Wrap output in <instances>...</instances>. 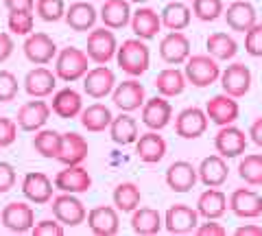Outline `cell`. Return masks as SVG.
<instances>
[{
  "label": "cell",
  "mask_w": 262,
  "mask_h": 236,
  "mask_svg": "<svg viewBox=\"0 0 262 236\" xmlns=\"http://www.w3.org/2000/svg\"><path fill=\"white\" fill-rule=\"evenodd\" d=\"M116 61L125 75L140 77L151 66V51H149V46L144 44V39L131 37V39H125V42L118 46Z\"/></svg>",
  "instance_id": "1"
},
{
  "label": "cell",
  "mask_w": 262,
  "mask_h": 236,
  "mask_svg": "<svg viewBox=\"0 0 262 236\" xmlns=\"http://www.w3.org/2000/svg\"><path fill=\"white\" fill-rule=\"evenodd\" d=\"M88 70H90V57L83 48L66 46L55 57V75L57 79L66 81V83L83 79Z\"/></svg>",
  "instance_id": "2"
},
{
  "label": "cell",
  "mask_w": 262,
  "mask_h": 236,
  "mask_svg": "<svg viewBox=\"0 0 262 236\" xmlns=\"http://www.w3.org/2000/svg\"><path fill=\"white\" fill-rule=\"evenodd\" d=\"M184 75L194 88H208L221 79V66L212 55H190L186 59Z\"/></svg>",
  "instance_id": "3"
},
{
  "label": "cell",
  "mask_w": 262,
  "mask_h": 236,
  "mask_svg": "<svg viewBox=\"0 0 262 236\" xmlns=\"http://www.w3.org/2000/svg\"><path fill=\"white\" fill-rule=\"evenodd\" d=\"M118 51V39L114 35V31L107 27L92 29L88 33V44L85 53L90 57V61L94 63H110Z\"/></svg>",
  "instance_id": "4"
},
{
  "label": "cell",
  "mask_w": 262,
  "mask_h": 236,
  "mask_svg": "<svg viewBox=\"0 0 262 236\" xmlns=\"http://www.w3.org/2000/svg\"><path fill=\"white\" fill-rule=\"evenodd\" d=\"M53 217L66 227H77L88 219V210L77 195L72 192H61L53 197Z\"/></svg>",
  "instance_id": "5"
},
{
  "label": "cell",
  "mask_w": 262,
  "mask_h": 236,
  "mask_svg": "<svg viewBox=\"0 0 262 236\" xmlns=\"http://www.w3.org/2000/svg\"><path fill=\"white\" fill-rule=\"evenodd\" d=\"M0 221L13 234H27L33 230V225H35V210L24 201H11L3 208Z\"/></svg>",
  "instance_id": "6"
},
{
  "label": "cell",
  "mask_w": 262,
  "mask_h": 236,
  "mask_svg": "<svg viewBox=\"0 0 262 236\" xmlns=\"http://www.w3.org/2000/svg\"><path fill=\"white\" fill-rule=\"evenodd\" d=\"M208 123H210V118H208L206 110L186 108L179 112L175 118V134L179 138H184V140H196V138H201L206 134Z\"/></svg>",
  "instance_id": "7"
},
{
  "label": "cell",
  "mask_w": 262,
  "mask_h": 236,
  "mask_svg": "<svg viewBox=\"0 0 262 236\" xmlns=\"http://www.w3.org/2000/svg\"><path fill=\"white\" fill-rule=\"evenodd\" d=\"M219 81L225 94L234 96V99H243L251 90V70L241 61H234L225 70H221Z\"/></svg>",
  "instance_id": "8"
},
{
  "label": "cell",
  "mask_w": 262,
  "mask_h": 236,
  "mask_svg": "<svg viewBox=\"0 0 262 236\" xmlns=\"http://www.w3.org/2000/svg\"><path fill=\"white\" fill-rule=\"evenodd\" d=\"M116 88V75L107 68V63H96V68H90L83 77V92L90 99H105Z\"/></svg>",
  "instance_id": "9"
},
{
  "label": "cell",
  "mask_w": 262,
  "mask_h": 236,
  "mask_svg": "<svg viewBox=\"0 0 262 236\" xmlns=\"http://www.w3.org/2000/svg\"><path fill=\"white\" fill-rule=\"evenodd\" d=\"M112 101L120 112H129L131 114L136 110H142V105L146 101L144 85L140 83V81H136V77L125 79L122 83H116V88H114Z\"/></svg>",
  "instance_id": "10"
},
{
  "label": "cell",
  "mask_w": 262,
  "mask_h": 236,
  "mask_svg": "<svg viewBox=\"0 0 262 236\" xmlns=\"http://www.w3.org/2000/svg\"><path fill=\"white\" fill-rule=\"evenodd\" d=\"M214 149L219 156H223L225 160L229 158H238L247 149V136L241 127L232 125H223L219 127V132L214 136Z\"/></svg>",
  "instance_id": "11"
},
{
  "label": "cell",
  "mask_w": 262,
  "mask_h": 236,
  "mask_svg": "<svg viewBox=\"0 0 262 236\" xmlns=\"http://www.w3.org/2000/svg\"><path fill=\"white\" fill-rule=\"evenodd\" d=\"M24 57L35 63V66H46L51 63L55 57H57V44L51 35L46 33H29L27 39H24Z\"/></svg>",
  "instance_id": "12"
},
{
  "label": "cell",
  "mask_w": 262,
  "mask_h": 236,
  "mask_svg": "<svg viewBox=\"0 0 262 236\" xmlns=\"http://www.w3.org/2000/svg\"><path fill=\"white\" fill-rule=\"evenodd\" d=\"M199 225V212L186 203H175L164 214V227L168 234H192Z\"/></svg>",
  "instance_id": "13"
},
{
  "label": "cell",
  "mask_w": 262,
  "mask_h": 236,
  "mask_svg": "<svg viewBox=\"0 0 262 236\" xmlns=\"http://www.w3.org/2000/svg\"><path fill=\"white\" fill-rule=\"evenodd\" d=\"M160 57L168 66H182L190 57V39L184 31H170L160 42Z\"/></svg>",
  "instance_id": "14"
},
{
  "label": "cell",
  "mask_w": 262,
  "mask_h": 236,
  "mask_svg": "<svg viewBox=\"0 0 262 236\" xmlns=\"http://www.w3.org/2000/svg\"><path fill=\"white\" fill-rule=\"evenodd\" d=\"M206 114H208L210 123H214L219 127L232 125L241 116V105H238V101H236L234 96H229V94L223 92V94L212 96V99L206 103Z\"/></svg>",
  "instance_id": "15"
},
{
  "label": "cell",
  "mask_w": 262,
  "mask_h": 236,
  "mask_svg": "<svg viewBox=\"0 0 262 236\" xmlns=\"http://www.w3.org/2000/svg\"><path fill=\"white\" fill-rule=\"evenodd\" d=\"M51 114H53L51 103H46L42 99H33L29 103H24L18 110L15 123H18V127L22 132H39V129L48 123Z\"/></svg>",
  "instance_id": "16"
},
{
  "label": "cell",
  "mask_w": 262,
  "mask_h": 236,
  "mask_svg": "<svg viewBox=\"0 0 262 236\" xmlns=\"http://www.w3.org/2000/svg\"><path fill=\"white\" fill-rule=\"evenodd\" d=\"M53 190H55V182L48 177L46 173H27L22 180V192L31 203L35 206H44V203L53 201Z\"/></svg>",
  "instance_id": "17"
},
{
  "label": "cell",
  "mask_w": 262,
  "mask_h": 236,
  "mask_svg": "<svg viewBox=\"0 0 262 236\" xmlns=\"http://www.w3.org/2000/svg\"><path fill=\"white\" fill-rule=\"evenodd\" d=\"M173 120V105L166 101V96H153L146 99L142 105V123L144 127L160 132V129L168 127V123Z\"/></svg>",
  "instance_id": "18"
},
{
  "label": "cell",
  "mask_w": 262,
  "mask_h": 236,
  "mask_svg": "<svg viewBox=\"0 0 262 236\" xmlns=\"http://www.w3.org/2000/svg\"><path fill=\"white\" fill-rule=\"evenodd\" d=\"M88 227L96 236H114L120 230V217L116 206H96L88 212Z\"/></svg>",
  "instance_id": "19"
},
{
  "label": "cell",
  "mask_w": 262,
  "mask_h": 236,
  "mask_svg": "<svg viewBox=\"0 0 262 236\" xmlns=\"http://www.w3.org/2000/svg\"><path fill=\"white\" fill-rule=\"evenodd\" d=\"M55 188L61 192L81 195V192H88L92 188V177H90V173L81 164L66 166L63 170H59V173L55 175Z\"/></svg>",
  "instance_id": "20"
},
{
  "label": "cell",
  "mask_w": 262,
  "mask_h": 236,
  "mask_svg": "<svg viewBox=\"0 0 262 236\" xmlns=\"http://www.w3.org/2000/svg\"><path fill=\"white\" fill-rule=\"evenodd\" d=\"M55 88H57V75L46 66L33 68L24 77V90L33 99H46V96L55 92Z\"/></svg>",
  "instance_id": "21"
},
{
  "label": "cell",
  "mask_w": 262,
  "mask_h": 236,
  "mask_svg": "<svg viewBox=\"0 0 262 236\" xmlns=\"http://www.w3.org/2000/svg\"><path fill=\"white\" fill-rule=\"evenodd\" d=\"M196 182H199V170L186 160H177L166 168V186L173 192L192 190Z\"/></svg>",
  "instance_id": "22"
},
{
  "label": "cell",
  "mask_w": 262,
  "mask_h": 236,
  "mask_svg": "<svg viewBox=\"0 0 262 236\" xmlns=\"http://www.w3.org/2000/svg\"><path fill=\"white\" fill-rule=\"evenodd\" d=\"M90 146L83 136H79L77 132H66L61 134V149L57 160L61 162L63 166H75V164H83L88 160Z\"/></svg>",
  "instance_id": "23"
},
{
  "label": "cell",
  "mask_w": 262,
  "mask_h": 236,
  "mask_svg": "<svg viewBox=\"0 0 262 236\" xmlns=\"http://www.w3.org/2000/svg\"><path fill=\"white\" fill-rule=\"evenodd\" d=\"M229 210L241 219H256L262 214V195L251 188H236L229 195Z\"/></svg>",
  "instance_id": "24"
},
{
  "label": "cell",
  "mask_w": 262,
  "mask_h": 236,
  "mask_svg": "<svg viewBox=\"0 0 262 236\" xmlns=\"http://www.w3.org/2000/svg\"><path fill=\"white\" fill-rule=\"evenodd\" d=\"M225 15V22L232 31H238V33H247V31L258 22V13H256V7L247 0H236L223 11Z\"/></svg>",
  "instance_id": "25"
},
{
  "label": "cell",
  "mask_w": 262,
  "mask_h": 236,
  "mask_svg": "<svg viewBox=\"0 0 262 236\" xmlns=\"http://www.w3.org/2000/svg\"><path fill=\"white\" fill-rule=\"evenodd\" d=\"M63 20L72 31H77V33H85V31L94 29V24L98 20V11L94 9V5L79 0V3H72L70 7H66Z\"/></svg>",
  "instance_id": "26"
},
{
  "label": "cell",
  "mask_w": 262,
  "mask_h": 236,
  "mask_svg": "<svg viewBox=\"0 0 262 236\" xmlns=\"http://www.w3.org/2000/svg\"><path fill=\"white\" fill-rule=\"evenodd\" d=\"M166 140L158 132H146L142 136H138L136 140V156L140 158L144 164H158L166 156Z\"/></svg>",
  "instance_id": "27"
},
{
  "label": "cell",
  "mask_w": 262,
  "mask_h": 236,
  "mask_svg": "<svg viewBox=\"0 0 262 236\" xmlns=\"http://www.w3.org/2000/svg\"><path fill=\"white\" fill-rule=\"evenodd\" d=\"M51 110L55 116H59L63 120L68 118H77L83 112V96H81L75 88H63L53 94L51 101Z\"/></svg>",
  "instance_id": "28"
},
{
  "label": "cell",
  "mask_w": 262,
  "mask_h": 236,
  "mask_svg": "<svg viewBox=\"0 0 262 236\" xmlns=\"http://www.w3.org/2000/svg\"><path fill=\"white\" fill-rule=\"evenodd\" d=\"M129 24H131L134 35L146 42V39L158 37L160 29H162V18H160L158 11L151 9V7H140L138 11L131 13V22Z\"/></svg>",
  "instance_id": "29"
},
{
  "label": "cell",
  "mask_w": 262,
  "mask_h": 236,
  "mask_svg": "<svg viewBox=\"0 0 262 236\" xmlns=\"http://www.w3.org/2000/svg\"><path fill=\"white\" fill-rule=\"evenodd\" d=\"M131 3L129 0H105L101 11H98V18H101L103 27H107L112 31L125 29L131 22Z\"/></svg>",
  "instance_id": "30"
},
{
  "label": "cell",
  "mask_w": 262,
  "mask_h": 236,
  "mask_svg": "<svg viewBox=\"0 0 262 236\" xmlns=\"http://www.w3.org/2000/svg\"><path fill=\"white\" fill-rule=\"evenodd\" d=\"M196 170H199V180L206 184L208 188H219V186H223L227 182V177H229L227 162H225L223 156H219V153L203 158Z\"/></svg>",
  "instance_id": "31"
},
{
  "label": "cell",
  "mask_w": 262,
  "mask_h": 236,
  "mask_svg": "<svg viewBox=\"0 0 262 236\" xmlns=\"http://www.w3.org/2000/svg\"><path fill=\"white\" fill-rule=\"evenodd\" d=\"M164 227V217L155 208H140L138 206L131 212V230L140 236H155Z\"/></svg>",
  "instance_id": "32"
},
{
  "label": "cell",
  "mask_w": 262,
  "mask_h": 236,
  "mask_svg": "<svg viewBox=\"0 0 262 236\" xmlns=\"http://www.w3.org/2000/svg\"><path fill=\"white\" fill-rule=\"evenodd\" d=\"M227 208H229V201L225 197V192L219 188H208L196 199V212L203 219H221L227 212Z\"/></svg>",
  "instance_id": "33"
},
{
  "label": "cell",
  "mask_w": 262,
  "mask_h": 236,
  "mask_svg": "<svg viewBox=\"0 0 262 236\" xmlns=\"http://www.w3.org/2000/svg\"><path fill=\"white\" fill-rule=\"evenodd\" d=\"M79 120H81V125H83V129H88V132L101 134V132H105V129H110L114 116H112V110L107 108V105L92 103V105H88V108H83V112L79 114Z\"/></svg>",
  "instance_id": "34"
},
{
  "label": "cell",
  "mask_w": 262,
  "mask_h": 236,
  "mask_svg": "<svg viewBox=\"0 0 262 236\" xmlns=\"http://www.w3.org/2000/svg\"><path fill=\"white\" fill-rule=\"evenodd\" d=\"M110 136L116 144H136L140 129H138V120L131 116L129 112H120V116H114L110 125Z\"/></svg>",
  "instance_id": "35"
},
{
  "label": "cell",
  "mask_w": 262,
  "mask_h": 236,
  "mask_svg": "<svg viewBox=\"0 0 262 236\" xmlns=\"http://www.w3.org/2000/svg\"><path fill=\"white\" fill-rule=\"evenodd\" d=\"M153 85H155V90H158V94L170 99V96H179L186 90L188 79L184 75V70H179V68H164V70L158 72Z\"/></svg>",
  "instance_id": "36"
},
{
  "label": "cell",
  "mask_w": 262,
  "mask_h": 236,
  "mask_svg": "<svg viewBox=\"0 0 262 236\" xmlns=\"http://www.w3.org/2000/svg\"><path fill=\"white\" fill-rule=\"evenodd\" d=\"M162 27L168 31H184L192 20V9L186 3H168L160 13Z\"/></svg>",
  "instance_id": "37"
},
{
  "label": "cell",
  "mask_w": 262,
  "mask_h": 236,
  "mask_svg": "<svg viewBox=\"0 0 262 236\" xmlns=\"http://www.w3.org/2000/svg\"><path fill=\"white\" fill-rule=\"evenodd\" d=\"M206 48H208V55H212L216 61H229L234 59L236 53H238V44L236 39L227 33H212L206 39Z\"/></svg>",
  "instance_id": "38"
},
{
  "label": "cell",
  "mask_w": 262,
  "mask_h": 236,
  "mask_svg": "<svg viewBox=\"0 0 262 236\" xmlns=\"http://www.w3.org/2000/svg\"><path fill=\"white\" fill-rule=\"evenodd\" d=\"M33 149H35L42 158L48 160H57L59 156V149H61V134L55 132V129H39L33 136Z\"/></svg>",
  "instance_id": "39"
},
{
  "label": "cell",
  "mask_w": 262,
  "mask_h": 236,
  "mask_svg": "<svg viewBox=\"0 0 262 236\" xmlns=\"http://www.w3.org/2000/svg\"><path fill=\"white\" fill-rule=\"evenodd\" d=\"M142 201V192L134 182H122L114 188V206L118 212H134Z\"/></svg>",
  "instance_id": "40"
},
{
  "label": "cell",
  "mask_w": 262,
  "mask_h": 236,
  "mask_svg": "<svg viewBox=\"0 0 262 236\" xmlns=\"http://www.w3.org/2000/svg\"><path fill=\"white\" fill-rule=\"evenodd\" d=\"M238 175L245 184L262 186V156L260 153H249L238 162Z\"/></svg>",
  "instance_id": "41"
},
{
  "label": "cell",
  "mask_w": 262,
  "mask_h": 236,
  "mask_svg": "<svg viewBox=\"0 0 262 236\" xmlns=\"http://www.w3.org/2000/svg\"><path fill=\"white\" fill-rule=\"evenodd\" d=\"M225 11L223 0H192V15L201 22H214Z\"/></svg>",
  "instance_id": "42"
},
{
  "label": "cell",
  "mask_w": 262,
  "mask_h": 236,
  "mask_svg": "<svg viewBox=\"0 0 262 236\" xmlns=\"http://www.w3.org/2000/svg\"><path fill=\"white\" fill-rule=\"evenodd\" d=\"M35 11L44 22H59L66 15V3L63 0H37Z\"/></svg>",
  "instance_id": "43"
},
{
  "label": "cell",
  "mask_w": 262,
  "mask_h": 236,
  "mask_svg": "<svg viewBox=\"0 0 262 236\" xmlns=\"http://www.w3.org/2000/svg\"><path fill=\"white\" fill-rule=\"evenodd\" d=\"M9 31L13 35H29L33 33V24H35V18H33V11H9Z\"/></svg>",
  "instance_id": "44"
},
{
  "label": "cell",
  "mask_w": 262,
  "mask_h": 236,
  "mask_svg": "<svg viewBox=\"0 0 262 236\" xmlns=\"http://www.w3.org/2000/svg\"><path fill=\"white\" fill-rule=\"evenodd\" d=\"M20 92L18 77L9 70H0V103H11Z\"/></svg>",
  "instance_id": "45"
},
{
  "label": "cell",
  "mask_w": 262,
  "mask_h": 236,
  "mask_svg": "<svg viewBox=\"0 0 262 236\" xmlns=\"http://www.w3.org/2000/svg\"><path fill=\"white\" fill-rule=\"evenodd\" d=\"M245 51L251 57H262V24L256 22L245 33Z\"/></svg>",
  "instance_id": "46"
},
{
  "label": "cell",
  "mask_w": 262,
  "mask_h": 236,
  "mask_svg": "<svg viewBox=\"0 0 262 236\" xmlns=\"http://www.w3.org/2000/svg\"><path fill=\"white\" fill-rule=\"evenodd\" d=\"M35 236H63L66 234V225L59 223L57 219H42L33 225L31 230Z\"/></svg>",
  "instance_id": "47"
},
{
  "label": "cell",
  "mask_w": 262,
  "mask_h": 236,
  "mask_svg": "<svg viewBox=\"0 0 262 236\" xmlns=\"http://www.w3.org/2000/svg\"><path fill=\"white\" fill-rule=\"evenodd\" d=\"M18 138V123L13 118H7V116H0V149L5 146H11Z\"/></svg>",
  "instance_id": "48"
},
{
  "label": "cell",
  "mask_w": 262,
  "mask_h": 236,
  "mask_svg": "<svg viewBox=\"0 0 262 236\" xmlns=\"http://www.w3.org/2000/svg\"><path fill=\"white\" fill-rule=\"evenodd\" d=\"M15 168L9 164V162H0V195L9 192L15 186Z\"/></svg>",
  "instance_id": "49"
},
{
  "label": "cell",
  "mask_w": 262,
  "mask_h": 236,
  "mask_svg": "<svg viewBox=\"0 0 262 236\" xmlns=\"http://www.w3.org/2000/svg\"><path fill=\"white\" fill-rule=\"evenodd\" d=\"M194 234H199V236H225L227 230L221 223H216V219H208V223L196 225Z\"/></svg>",
  "instance_id": "50"
},
{
  "label": "cell",
  "mask_w": 262,
  "mask_h": 236,
  "mask_svg": "<svg viewBox=\"0 0 262 236\" xmlns=\"http://www.w3.org/2000/svg\"><path fill=\"white\" fill-rule=\"evenodd\" d=\"M13 37L11 33H5V31H0V63H5L9 57L13 55Z\"/></svg>",
  "instance_id": "51"
},
{
  "label": "cell",
  "mask_w": 262,
  "mask_h": 236,
  "mask_svg": "<svg viewBox=\"0 0 262 236\" xmlns=\"http://www.w3.org/2000/svg\"><path fill=\"white\" fill-rule=\"evenodd\" d=\"M7 11H35V0H3Z\"/></svg>",
  "instance_id": "52"
},
{
  "label": "cell",
  "mask_w": 262,
  "mask_h": 236,
  "mask_svg": "<svg viewBox=\"0 0 262 236\" xmlns=\"http://www.w3.org/2000/svg\"><path fill=\"white\" fill-rule=\"evenodd\" d=\"M249 138H251L253 144H258L260 149H262V118H256V120L251 123V127H249Z\"/></svg>",
  "instance_id": "53"
},
{
  "label": "cell",
  "mask_w": 262,
  "mask_h": 236,
  "mask_svg": "<svg viewBox=\"0 0 262 236\" xmlns=\"http://www.w3.org/2000/svg\"><path fill=\"white\" fill-rule=\"evenodd\" d=\"M236 236H262V227L260 225H253V223H247V225H241L236 227Z\"/></svg>",
  "instance_id": "54"
},
{
  "label": "cell",
  "mask_w": 262,
  "mask_h": 236,
  "mask_svg": "<svg viewBox=\"0 0 262 236\" xmlns=\"http://www.w3.org/2000/svg\"><path fill=\"white\" fill-rule=\"evenodd\" d=\"M129 3H134V5H144V3H149V0H129Z\"/></svg>",
  "instance_id": "55"
},
{
  "label": "cell",
  "mask_w": 262,
  "mask_h": 236,
  "mask_svg": "<svg viewBox=\"0 0 262 236\" xmlns=\"http://www.w3.org/2000/svg\"><path fill=\"white\" fill-rule=\"evenodd\" d=\"M0 223H3V221H0Z\"/></svg>",
  "instance_id": "56"
}]
</instances>
